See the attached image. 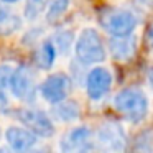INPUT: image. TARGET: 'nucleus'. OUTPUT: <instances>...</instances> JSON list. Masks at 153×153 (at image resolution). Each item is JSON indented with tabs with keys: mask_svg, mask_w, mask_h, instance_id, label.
<instances>
[{
	"mask_svg": "<svg viewBox=\"0 0 153 153\" xmlns=\"http://www.w3.org/2000/svg\"><path fill=\"white\" fill-rule=\"evenodd\" d=\"M114 107L127 120L138 123L148 115L150 102L143 91L135 89V87H127L114 97Z\"/></svg>",
	"mask_w": 153,
	"mask_h": 153,
	"instance_id": "obj_1",
	"label": "nucleus"
},
{
	"mask_svg": "<svg viewBox=\"0 0 153 153\" xmlns=\"http://www.w3.org/2000/svg\"><path fill=\"white\" fill-rule=\"evenodd\" d=\"M74 53L79 63L82 64H97L105 59V46L94 28H84L79 33L74 45Z\"/></svg>",
	"mask_w": 153,
	"mask_h": 153,
	"instance_id": "obj_2",
	"label": "nucleus"
},
{
	"mask_svg": "<svg viewBox=\"0 0 153 153\" xmlns=\"http://www.w3.org/2000/svg\"><path fill=\"white\" fill-rule=\"evenodd\" d=\"M102 28L112 36H128L137 28V17L125 8H109L99 15Z\"/></svg>",
	"mask_w": 153,
	"mask_h": 153,
	"instance_id": "obj_3",
	"label": "nucleus"
},
{
	"mask_svg": "<svg viewBox=\"0 0 153 153\" xmlns=\"http://www.w3.org/2000/svg\"><path fill=\"white\" fill-rule=\"evenodd\" d=\"M127 137L117 122H104L94 135V145L102 153H122Z\"/></svg>",
	"mask_w": 153,
	"mask_h": 153,
	"instance_id": "obj_4",
	"label": "nucleus"
},
{
	"mask_svg": "<svg viewBox=\"0 0 153 153\" xmlns=\"http://www.w3.org/2000/svg\"><path fill=\"white\" fill-rule=\"evenodd\" d=\"M94 148V135L86 125L74 127L59 140L61 153H89Z\"/></svg>",
	"mask_w": 153,
	"mask_h": 153,
	"instance_id": "obj_5",
	"label": "nucleus"
},
{
	"mask_svg": "<svg viewBox=\"0 0 153 153\" xmlns=\"http://www.w3.org/2000/svg\"><path fill=\"white\" fill-rule=\"evenodd\" d=\"M17 117L23 127H27L30 132H33L36 137L48 138L54 133V123L51 117L46 112L38 109H22L17 112Z\"/></svg>",
	"mask_w": 153,
	"mask_h": 153,
	"instance_id": "obj_6",
	"label": "nucleus"
},
{
	"mask_svg": "<svg viewBox=\"0 0 153 153\" xmlns=\"http://www.w3.org/2000/svg\"><path fill=\"white\" fill-rule=\"evenodd\" d=\"M71 92V79L64 73H54L48 76L40 86V94L46 102L59 104L66 100V97Z\"/></svg>",
	"mask_w": 153,
	"mask_h": 153,
	"instance_id": "obj_7",
	"label": "nucleus"
},
{
	"mask_svg": "<svg viewBox=\"0 0 153 153\" xmlns=\"http://www.w3.org/2000/svg\"><path fill=\"white\" fill-rule=\"evenodd\" d=\"M112 73L107 68L97 66L87 73L86 77V92L89 99L99 100L105 96L112 87Z\"/></svg>",
	"mask_w": 153,
	"mask_h": 153,
	"instance_id": "obj_8",
	"label": "nucleus"
},
{
	"mask_svg": "<svg viewBox=\"0 0 153 153\" xmlns=\"http://www.w3.org/2000/svg\"><path fill=\"white\" fill-rule=\"evenodd\" d=\"M10 91L13 97L20 100H31L35 94V74L28 66L15 68L10 81Z\"/></svg>",
	"mask_w": 153,
	"mask_h": 153,
	"instance_id": "obj_9",
	"label": "nucleus"
},
{
	"mask_svg": "<svg viewBox=\"0 0 153 153\" xmlns=\"http://www.w3.org/2000/svg\"><path fill=\"white\" fill-rule=\"evenodd\" d=\"M5 140L13 153H30L38 142V137L27 127L10 125L5 130Z\"/></svg>",
	"mask_w": 153,
	"mask_h": 153,
	"instance_id": "obj_10",
	"label": "nucleus"
},
{
	"mask_svg": "<svg viewBox=\"0 0 153 153\" xmlns=\"http://www.w3.org/2000/svg\"><path fill=\"white\" fill-rule=\"evenodd\" d=\"M110 53L117 61H130L137 53V38L128 35V36H112L110 40Z\"/></svg>",
	"mask_w": 153,
	"mask_h": 153,
	"instance_id": "obj_11",
	"label": "nucleus"
},
{
	"mask_svg": "<svg viewBox=\"0 0 153 153\" xmlns=\"http://www.w3.org/2000/svg\"><path fill=\"white\" fill-rule=\"evenodd\" d=\"M22 18L10 8H0V35L8 36L22 28Z\"/></svg>",
	"mask_w": 153,
	"mask_h": 153,
	"instance_id": "obj_12",
	"label": "nucleus"
},
{
	"mask_svg": "<svg viewBox=\"0 0 153 153\" xmlns=\"http://www.w3.org/2000/svg\"><path fill=\"white\" fill-rule=\"evenodd\" d=\"M56 48H54L53 41H43L40 43L36 53H35V61H36L40 69H50L56 61Z\"/></svg>",
	"mask_w": 153,
	"mask_h": 153,
	"instance_id": "obj_13",
	"label": "nucleus"
},
{
	"mask_svg": "<svg viewBox=\"0 0 153 153\" xmlns=\"http://www.w3.org/2000/svg\"><path fill=\"white\" fill-rule=\"evenodd\" d=\"M79 114L81 109L77 105V102H74V100H63L59 104H54L53 109V115L61 122H73L79 117Z\"/></svg>",
	"mask_w": 153,
	"mask_h": 153,
	"instance_id": "obj_14",
	"label": "nucleus"
},
{
	"mask_svg": "<svg viewBox=\"0 0 153 153\" xmlns=\"http://www.w3.org/2000/svg\"><path fill=\"white\" fill-rule=\"evenodd\" d=\"M132 153H153V130L143 128L132 143Z\"/></svg>",
	"mask_w": 153,
	"mask_h": 153,
	"instance_id": "obj_15",
	"label": "nucleus"
},
{
	"mask_svg": "<svg viewBox=\"0 0 153 153\" xmlns=\"http://www.w3.org/2000/svg\"><path fill=\"white\" fill-rule=\"evenodd\" d=\"M50 0H27L25 4V18L28 22H35L40 18V15L48 8Z\"/></svg>",
	"mask_w": 153,
	"mask_h": 153,
	"instance_id": "obj_16",
	"label": "nucleus"
},
{
	"mask_svg": "<svg viewBox=\"0 0 153 153\" xmlns=\"http://www.w3.org/2000/svg\"><path fill=\"white\" fill-rule=\"evenodd\" d=\"M71 5V0H50L48 4V22H56L58 18H61L68 12Z\"/></svg>",
	"mask_w": 153,
	"mask_h": 153,
	"instance_id": "obj_17",
	"label": "nucleus"
},
{
	"mask_svg": "<svg viewBox=\"0 0 153 153\" xmlns=\"http://www.w3.org/2000/svg\"><path fill=\"white\" fill-rule=\"evenodd\" d=\"M73 33L71 31H59L54 35L53 38V45L56 48V51H61L63 54H66L69 51V48L73 46Z\"/></svg>",
	"mask_w": 153,
	"mask_h": 153,
	"instance_id": "obj_18",
	"label": "nucleus"
},
{
	"mask_svg": "<svg viewBox=\"0 0 153 153\" xmlns=\"http://www.w3.org/2000/svg\"><path fill=\"white\" fill-rule=\"evenodd\" d=\"M13 71H15V68L12 64H2L0 66V91L10 87V81H12V76H13Z\"/></svg>",
	"mask_w": 153,
	"mask_h": 153,
	"instance_id": "obj_19",
	"label": "nucleus"
},
{
	"mask_svg": "<svg viewBox=\"0 0 153 153\" xmlns=\"http://www.w3.org/2000/svg\"><path fill=\"white\" fill-rule=\"evenodd\" d=\"M145 43L148 48H153V20L150 22L148 28H146V31H145Z\"/></svg>",
	"mask_w": 153,
	"mask_h": 153,
	"instance_id": "obj_20",
	"label": "nucleus"
},
{
	"mask_svg": "<svg viewBox=\"0 0 153 153\" xmlns=\"http://www.w3.org/2000/svg\"><path fill=\"white\" fill-rule=\"evenodd\" d=\"M138 5L142 7H146V8H153V0H135Z\"/></svg>",
	"mask_w": 153,
	"mask_h": 153,
	"instance_id": "obj_21",
	"label": "nucleus"
},
{
	"mask_svg": "<svg viewBox=\"0 0 153 153\" xmlns=\"http://www.w3.org/2000/svg\"><path fill=\"white\" fill-rule=\"evenodd\" d=\"M148 82H150V86L153 87V68L148 71Z\"/></svg>",
	"mask_w": 153,
	"mask_h": 153,
	"instance_id": "obj_22",
	"label": "nucleus"
},
{
	"mask_svg": "<svg viewBox=\"0 0 153 153\" xmlns=\"http://www.w3.org/2000/svg\"><path fill=\"white\" fill-rule=\"evenodd\" d=\"M0 153H13L8 146H0Z\"/></svg>",
	"mask_w": 153,
	"mask_h": 153,
	"instance_id": "obj_23",
	"label": "nucleus"
},
{
	"mask_svg": "<svg viewBox=\"0 0 153 153\" xmlns=\"http://www.w3.org/2000/svg\"><path fill=\"white\" fill-rule=\"evenodd\" d=\"M2 2H5V4H15V2H18V0H2Z\"/></svg>",
	"mask_w": 153,
	"mask_h": 153,
	"instance_id": "obj_24",
	"label": "nucleus"
},
{
	"mask_svg": "<svg viewBox=\"0 0 153 153\" xmlns=\"http://www.w3.org/2000/svg\"><path fill=\"white\" fill-rule=\"evenodd\" d=\"M30 153H46L45 150H36V152H30Z\"/></svg>",
	"mask_w": 153,
	"mask_h": 153,
	"instance_id": "obj_25",
	"label": "nucleus"
},
{
	"mask_svg": "<svg viewBox=\"0 0 153 153\" xmlns=\"http://www.w3.org/2000/svg\"><path fill=\"white\" fill-rule=\"evenodd\" d=\"M0 135H2V132H0Z\"/></svg>",
	"mask_w": 153,
	"mask_h": 153,
	"instance_id": "obj_26",
	"label": "nucleus"
}]
</instances>
